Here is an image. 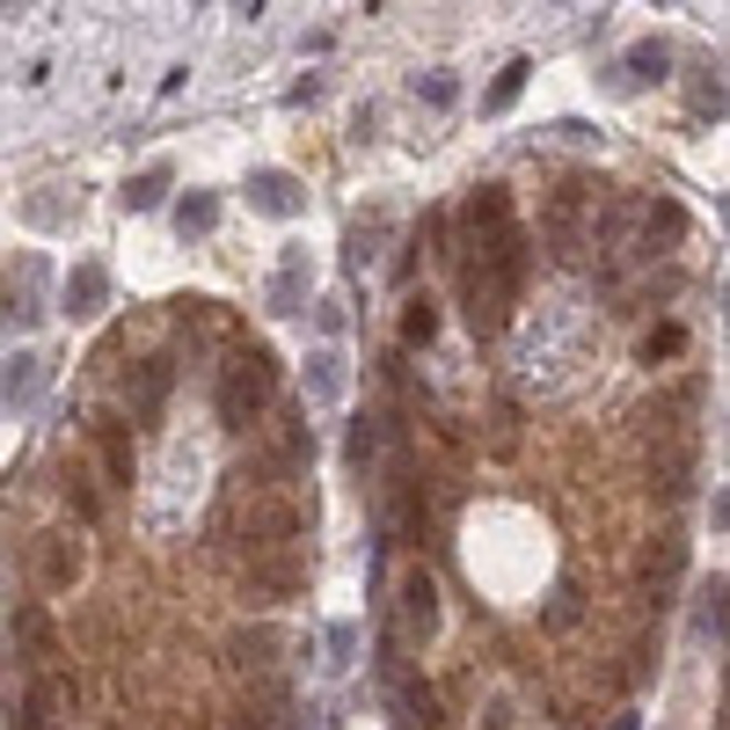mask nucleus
<instances>
[{
    "mask_svg": "<svg viewBox=\"0 0 730 730\" xmlns=\"http://www.w3.org/2000/svg\"><path fill=\"white\" fill-rule=\"evenodd\" d=\"M271 650H278V628H256V636H234V665H249V672H263V665H271Z\"/></svg>",
    "mask_w": 730,
    "mask_h": 730,
    "instance_id": "9b49d317",
    "label": "nucleus"
},
{
    "mask_svg": "<svg viewBox=\"0 0 730 730\" xmlns=\"http://www.w3.org/2000/svg\"><path fill=\"white\" fill-rule=\"evenodd\" d=\"M81 570H88L81 534H44V591H73Z\"/></svg>",
    "mask_w": 730,
    "mask_h": 730,
    "instance_id": "20e7f679",
    "label": "nucleus"
},
{
    "mask_svg": "<svg viewBox=\"0 0 730 730\" xmlns=\"http://www.w3.org/2000/svg\"><path fill=\"white\" fill-rule=\"evenodd\" d=\"M249 191H256V212H271V220H293V212L307 205V197H300V183H293V175H278V169H263Z\"/></svg>",
    "mask_w": 730,
    "mask_h": 730,
    "instance_id": "0eeeda50",
    "label": "nucleus"
},
{
    "mask_svg": "<svg viewBox=\"0 0 730 730\" xmlns=\"http://www.w3.org/2000/svg\"><path fill=\"white\" fill-rule=\"evenodd\" d=\"M161 183H169V169H146L140 183H124V205H132V212H146V205L161 197Z\"/></svg>",
    "mask_w": 730,
    "mask_h": 730,
    "instance_id": "4468645a",
    "label": "nucleus"
},
{
    "mask_svg": "<svg viewBox=\"0 0 730 730\" xmlns=\"http://www.w3.org/2000/svg\"><path fill=\"white\" fill-rule=\"evenodd\" d=\"M351 650H358V621H336L329 628V665H351Z\"/></svg>",
    "mask_w": 730,
    "mask_h": 730,
    "instance_id": "a211bd4d",
    "label": "nucleus"
},
{
    "mask_svg": "<svg viewBox=\"0 0 730 730\" xmlns=\"http://www.w3.org/2000/svg\"><path fill=\"white\" fill-rule=\"evenodd\" d=\"M519 88H526V59H511V67H505V81L489 88V110H505L511 95H519Z\"/></svg>",
    "mask_w": 730,
    "mask_h": 730,
    "instance_id": "f3484780",
    "label": "nucleus"
},
{
    "mask_svg": "<svg viewBox=\"0 0 730 730\" xmlns=\"http://www.w3.org/2000/svg\"><path fill=\"white\" fill-rule=\"evenodd\" d=\"M278 475H285V468L271 460L256 483L242 475V489H234V505H226V526H234V540H242V548H285V540L300 534V505L285 497Z\"/></svg>",
    "mask_w": 730,
    "mask_h": 730,
    "instance_id": "f257e3e1",
    "label": "nucleus"
},
{
    "mask_svg": "<svg viewBox=\"0 0 730 730\" xmlns=\"http://www.w3.org/2000/svg\"><path fill=\"white\" fill-rule=\"evenodd\" d=\"M336 387H344V373H336V351H322V358H314V395L336 402Z\"/></svg>",
    "mask_w": 730,
    "mask_h": 730,
    "instance_id": "dca6fc26",
    "label": "nucleus"
},
{
    "mask_svg": "<svg viewBox=\"0 0 730 730\" xmlns=\"http://www.w3.org/2000/svg\"><path fill=\"white\" fill-rule=\"evenodd\" d=\"M402 336H409V344H432V336H438V300H432V293L409 300V314H402Z\"/></svg>",
    "mask_w": 730,
    "mask_h": 730,
    "instance_id": "9d476101",
    "label": "nucleus"
},
{
    "mask_svg": "<svg viewBox=\"0 0 730 730\" xmlns=\"http://www.w3.org/2000/svg\"><path fill=\"white\" fill-rule=\"evenodd\" d=\"M417 95H424V103H432V110H446V103H453V81H446V73H432V81H424V73H417Z\"/></svg>",
    "mask_w": 730,
    "mask_h": 730,
    "instance_id": "6ab92c4d",
    "label": "nucleus"
},
{
    "mask_svg": "<svg viewBox=\"0 0 730 730\" xmlns=\"http://www.w3.org/2000/svg\"><path fill=\"white\" fill-rule=\"evenodd\" d=\"M314 285V263L300 256V249H285L278 263V278H271V314H300V293Z\"/></svg>",
    "mask_w": 730,
    "mask_h": 730,
    "instance_id": "423d86ee",
    "label": "nucleus"
},
{
    "mask_svg": "<svg viewBox=\"0 0 730 730\" xmlns=\"http://www.w3.org/2000/svg\"><path fill=\"white\" fill-rule=\"evenodd\" d=\"M44 395V358L37 351H22V358H0V402H37Z\"/></svg>",
    "mask_w": 730,
    "mask_h": 730,
    "instance_id": "39448f33",
    "label": "nucleus"
},
{
    "mask_svg": "<svg viewBox=\"0 0 730 730\" xmlns=\"http://www.w3.org/2000/svg\"><path fill=\"white\" fill-rule=\"evenodd\" d=\"M665 44H636V52H628V67H636V81H665Z\"/></svg>",
    "mask_w": 730,
    "mask_h": 730,
    "instance_id": "2eb2a0df",
    "label": "nucleus"
},
{
    "mask_svg": "<svg viewBox=\"0 0 730 730\" xmlns=\"http://www.w3.org/2000/svg\"><path fill=\"white\" fill-rule=\"evenodd\" d=\"M8 643L30 650V665H37V658H52V621H44L37 607H22V614H16V628H8Z\"/></svg>",
    "mask_w": 730,
    "mask_h": 730,
    "instance_id": "1a4fd4ad",
    "label": "nucleus"
},
{
    "mask_svg": "<svg viewBox=\"0 0 730 730\" xmlns=\"http://www.w3.org/2000/svg\"><path fill=\"white\" fill-rule=\"evenodd\" d=\"M402 628H409V643H432V636H438V585H432V570H402Z\"/></svg>",
    "mask_w": 730,
    "mask_h": 730,
    "instance_id": "7ed1b4c3",
    "label": "nucleus"
},
{
    "mask_svg": "<svg viewBox=\"0 0 730 730\" xmlns=\"http://www.w3.org/2000/svg\"><path fill=\"white\" fill-rule=\"evenodd\" d=\"M271 387H278V365L263 358V351H234V358L220 365V417H226V424L263 417Z\"/></svg>",
    "mask_w": 730,
    "mask_h": 730,
    "instance_id": "f03ea898",
    "label": "nucleus"
},
{
    "mask_svg": "<svg viewBox=\"0 0 730 730\" xmlns=\"http://www.w3.org/2000/svg\"><path fill=\"white\" fill-rule=\"evenodd\" d=\"M103 468L118 475V483H132V438L124 432H103Z\"/></svg>",
    "mask_w": 730,
    "mask_h": 730,
    "instance_id": "ddd939ff",
    "label": "nucleus"
},
{
    "mask_svg": "<svg viewBox=\"0 0 730 730\" xmlns=\"http://www.w3.org/2000/svg\"><path fill=\"white\" fill-rule=\"evenodd\" d=\"M103 293H110L103 263H81V271L67 278V314H73V322H88V314H103Z\"/></svg>",
    "mask_w": 730,
    "mask_h": 730,
    "instance_id": "6e6552de",
    "label": "nucleus"
},
{
    "mask_svg": "<svg viewBox=\"0 0 730 730\" xmlns=\"http://www.w3.org/2000/svg\"><path fill=\"white\" fill-rule=\"evenodd\" d=\"M212 220H220V205H212V197H183V212H175V226H183V234H212Z\"/></svg>",
    "mask_w": 730,
    "mask_h": 730,
    "instance_id": "f8f14e48",
    "label": "nucleus"
}]
</instances>
